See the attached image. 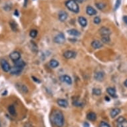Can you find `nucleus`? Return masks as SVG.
I'll return each mask as SVG.
<instances>
[{
  "mask_svg": "<svg viewBox=\"0 0 127 127\" xmlns=\"http://www.w3.org/2000/svg\"><path fill=\"white\" fill-rule=\"evenodd\" d=\"M96 6H97V8L99 9H103L104 7H105V5H104V3H97V4H96Z\"/></svg>",
  "mask_w": 127,
  "mask_h": 127,
  "instance_id": "nucleus-30",
  "label": "nucleus"
},
{
  "mask_svg": "<svg viewBox=\"0 0 127 127\" xmlns=\"http://www.w3.org/2000/svg\"><path fill=\"white\" fill-rule=\"evenodd\" d=\"M124 85H125V86H126V87H127V79L125 81V83H124Z\"/></svg>",
  "mask_w": 127,
  "mask_h": 127,
  "instance_id": "nucleus-39",
  "label": "nucleus"
},
{
  "mask_svg": "<svg viewBox=\"0 0 127 127\" xmlns=\"http://www.w3.org/2000/svg\"><path fill=\"white\" fill-rule=\"evenodd\" d=\"M8 110H9V112L10 113V114H11V115H15V109L13 105H10L9 107H8Z\"/></svg>",
  "mask_w": 127,
  "mask_h": 127,
  "instance_id": "nucleus-26",
  "label": "nucleus"
},
{
  "mask_svg": "<svg viewBox=\"0 0 127 127\" xmlns=\"http://www.w3.org/2000/svg\"><path fill=\"white\" fill-rule=\"evenodd\" d=\"M78 21L80 23V25L83 27H85L87 25V21H86V18L84 17H79L78 18Z\"/></svg>",
  "mask_w": 127,
  "mask_h": 127,
  "instance_id": "nucleus-17",
  "label": "nucleus"
},
{
  "mask_svg": "<svg viewBox=\"0 0 127 127\" xmlns=\"http://www.w3.org/2000/svg\"><path fill=\"white\" fill-rule=\"evenodd\" d=\"M59 63L58 61L55 60V59H52L49 62V65L51 68H56L59 66Z\"/></svg>",
  "mask_w": 127,
  "mask_h": 127,
  "instance_id": "nucleus-21",
  "label": "nucleus"
},
{
  "mask_svg": "<svg viewBox=\"0 0 127 127\" xmlns=\"http://www.w3.org/2000/svg\"><path fill=\"white\" fill-rule=\"evenodd\" d=\"M51 120L57 127H63L64 125V115L61 110H55L51 114Z\"/></svg>",
  "mask_w": 127,
  "mask_h": 127,
  "instance_id": "nucleus-1",
  "label": "nucleus"
},
{
  "mask_svg": "<svg viewBox=\"0 0 127 127\" xmlns=\"http://www.w3.org/2000/svg\"><path fill=\"white\" fill-rule=\"evenodd\" d=\"M91 46L93 47L94 49H100L103 46V44L102 42L101 41H98V40H95V41H93L91 43Z\"/></svg>",
  "mask_w": 127,
  "mask_h": 127,
  "instance_id": "nucleus-12",
  "label": "nucleus"
},
{
  "mask_svg": "<svg viewBox=\"0 0 127 127\" xmlns=\"http://www.w3.org/2000/svg\"><path fill=\"white\" fill-rule=\"evenodd\" d=\"M86 118L89 120H91V121H94L95 120L97 119V114H95L94 112H89V114H87L86 116Z\"/></svg>",
  "mask_w": 127,
  "mask_h": 127,
  "instance_id": "nucleus-19",
  "label": "nucleus"
},
{
  "mask_svg": "<svg viewBox=\"0 0 127 127\" xmlns=\"http://www.w3.org/2000/svg\"><path fill=\"white\" fill-rule=\"evenodd\" d=\"M84 127H90V125H89V124L88 122H85Z\"/></svg>",
  "mask_w": 127,
  "mask_h": 127,
  "instance_id": "nucleus-35",
  "label": "nucleus"
},
{
  "mask_svg": "<svg viewBox=\"0 0 127 127\" xmlns=\"http://www.w3.org/2000/svg\"><path fill=\"white\" fill-rule=\"evenodd\" d=\"M86 12L89 15H94L97 14V11L92 6H87L86 8Z\"/></svg>",
  "mask_w": 127,
  "mask_h": 127,
  "instance_id": "nucleus-13",
  "label": "nucleus"
},
{
  "mask_svg": "<svg viewBox=\"0 0 127 127\" xmlns=\"http://www.w3.org/2000/svg\"><path fill=\"white\" fill-rule=\"evenodd\" d=\"M110 41L109 36H102V42L105 43H109Z\"/></svg>",
  "mask_w": 127,
  "mask_h": 127,
  "instance_id": "nucleus-28",
  "label": "nucleus"
},
{
  "mask_svg": "<svg viewBox=\"0 0 127 127\" xmlns=\"http://www.w3.org/2000/svg\"><path fill=\"white\" fill-rule=\"evenodd\" d=\"M73 104L75 107H81L83 106V102L81 101H79V100H74L73 102Z\"/></svg>",
  "mask_w": 127,
  "mask_h": 127,
  "instance_id": "nucleus-25",
  "label": "nucleus"
},
{
  "mask_svg": "<svg viewBox=\"0 0 127 127\" xmlns=\"http://www.w3.org/2000/svg\"><path fill=\"white\" fill-rule=\"evenodd\" d=\"M16 87L17 88V89L19 91L26 93L28 92V89L27 88V86L25 85H24L23 84H17L16 85Z\"/></svg>",
  "mask_w": 127,
  "mask_h": 127,
  "instance_id": "nucleus-14",
  "label": "nucleus"
},
{
  "mask_svg": "<svg viewBox=\"0 0 127 127\" xmlns=\"http://www.w3.org/2000/svg\"><path fill=\"white\" fill-rule=\"evenodd\" d=\"M107 91L108 93V94H109L110 96H111L112 97H117V94H116V91H115V89L114 88H112V87H109V88H107Z\"/></svg>",
  "mask_w": 127,
  "mask_h": 127,
  "instance_id": "nucleus-18",
  "label": "nucleus"
},
{
  "mask_svg": "<svg viewBox=\"0 0 127 127\" xmlns=\"http://www.w3.org/2000/svg\"><path fill=\"white\" fill-rule=\"evenodd\" d=\"M65 5L67 9H69L72 12L78 13L79 11V5L75 0H68L65 3Z\"/></svg>",
  "mask_w": 127,
  "mask_h": 127,
  "instance_id": "nucleus-2",
  "label": "nucleus"
},
{
  "mask_svg": "<svg viewBox=\"0 0 127 127\" xmlns=\"http://www.w3.org/2000/svg\"><path fill=\"white\" fill-rule=\"evenodd\" d=\"M0 63H1V68H2L3 71H5V72H8V71H10V65H9L8 61H5V59L1 60Z\"/></svg>",
  "mask_w": 127,
  "mask_h": 127,
  "instance_id": "nucleus-4",
  "label": "nucleus"
},
{
  "mask_svg": "<svg viewBox=\"0 0 127 127\" xmlns=\"http://www.w3.org/2000/svg\"><path fill=\"white\" fill-rule=\"evenodd\" d=\"M116 127H127V120L126 119L120 122H116Z\"/></svg>",
  "mask_w": 127,
  "mask_h": 127,
  "instance_id": "nucleus-23",
  "label": "nucleus"
},
{
  "mask_svg": "<svg viewBox=\"0 0 127 127\" xmlns=\"http://www.w3.org/2000/svg\"><path fill=\"white\" fill-rule=\"evenodd\" d=\"M23 68L21 67H19L14 66L12 68H11L10 69V74L11 75H17L19 74H20L22 71H23Z\"/></svg>",
  "mask_w": 127,
  "mask_h": 127,
  "instance_id": "nucleus-6",
  "label": "nucleus"
},
{
  "mask_svg": "<svg viewBox=\"0 0 127 127\" xmlns=\"http://www.w3.org/2000/svg\"><path fill=\"white\" fill-rule=\"evenodd\" d=\"M123 21H124V22L125 23H127V16H124L123 17Z\"/></svg>",
  "mask_w": 127,
  "mask_h": 127,
  "instance_id": "nucleus-34",
  "label": "nucleus"
},
{
  "mask_svg": "<svg viewBox=\"0 0 127 127\" xmlns=\"http://www.w3.org/2000/svg\"><path fill=\"white\" fill-rule=\"evenodd\" d=\"M9 24H10V27L11 28V29H12L13 31H17V23H15L14 21L12 20L11 21Z\"/></svg>",
  "mask_w": 127,
  "mask_h": 127,
  "instance_id": "nucleus-24",
  "label": "nucleus"
},
{
  "mask_svg": "<svg viewBox=\"0 0 127 127\" xmlns=\"http://www.w3.org/2000/svg\"><path fill=\"white\" fill-rule=\"evenodd\" d=\"M75 1L76 2L82 3V2H83V1H84V0H75Z\"/></svg>",
  "mask_w": 127,
  "mask_h": 127,
  "instance_id": "nucleus-38",
  "label": "nucleus"
},
{
  "mask_svg": "<svg viewBox=\"0 0 127 127\" xmlns=\"http://www.w3.org/2000/svg\"><path fill=\"white\" fill-rule=\"evenodd\" d=\"M67 33H69V35L73 36H79L81 35V33L79 32V31L76 30V29H69V30L67 31Z\"/></svg>",
  "mask_w": 127,
  "mask_h": 127,
  "instance_id": "nucleus-20",
  "label": "nucleus"
},
{
  "mask_svg": "<svg viewBox=\"0 0 127 127\" xmlns=\"http://www.w3.org/2000/svg\"><path fill=\"white\" fill-rule=\"evenodd\" d=\"M93 21H94V23L95 24H99V23H101V19L99 17H95L94 18V19H93Z\"/></svg>",
  "mask_w": 127,
  "mask_h": 127,
  "instance_id": "nucleus-33",
  "label": "nucleus"
},
{
  "mask_svg": "<svg viewBox=\"0 0 127 127\" xmlns=\"http://www.w3.org/2000/svg\"><path fill=\"white\" fill-rule=\"evenodd\" d=\"M94 79L96 81H102L104 79V74L102 71H99V72H97L96 73L94 74Z\"/></svg>",
  "mask_w": 127,
  "mask_h": 127,
  "instance_id": "nucleus-9",
  "label": "nucleus"
},
{
  "mask_svg": "<svg viewBox=\"0 0 127 127\" xmlns=\"http://www.w3.org/2000/svg\"><path fill=\"white\" fill-rule=\"evenodd\" d=\"M53 41L55 43H58V44H62L65 41V37L63 33H59L57 34L53 39Z\"/></svg>",
  "mask_w": 127,
  "mask_h": 127,
  "instance_id": "nucleus-3",
  "label": "nucleus"
},
{
  "mask_svg": "<svg viewBox=\"0 0 127 127\" xmlns=\"http://www.w3.org/2000/svg\"><path fill=\"white\" fill-rule=\"evenodd\" d=\"M32 78H33V80H34V81H35V82H37V83H40V81H39L37 79H36L35 77H34V76H32Z\"/></svg>",
  "mask_w": 127,
  "mask_h": 127,
  "instance_id": "nucleus-36",
  "label": "nucleus"
},
{
  "mask_svg": "<svg viewBox=\"0 0 127 127\" xmlns=\"http://www.w3.org/2000/svg\"><path fill=\"white\" fill-rule=\"evenodd\" d=\"M120 3H121V0H117L116 3H115V6H114V9L115 10H117V9L119 8Z\"/></svg>",
  "mask_w": 127,
  "mask_h": 127,
  "instance_id": "nucleus-32",
  "label": "nucleus"
},
{
  "mask_svg": "<svg viewBox=\"0 0 127 127\" xmlns=\"http://www.w3.org/2000/svg\"><path fill=\"white\" fill-rule=\"evenodd\" d=\"M99 33L102 36H109L111 33V31L110 29L106 27H102L99 29Z\"/></svg>",
  "mask_w": 127,
  "mask_h": 127,
  "instance_id": "nucleus-5",
  "label": "nucleus"
},
{
  "mask_svg": "<svg viewBox=\"0 0 127 127\" xmlns=\"http://www.w3.org/2000/svg\"><path fill=\"white\" fill-rule=\"evenodd\" d=\"M63 56L67 59L75 58L76 57V53L73 51H67L63 53Z\"/></svg>",
  "mask_w": 127,
  "mask_h": 127,
  "instance_id": "nucleus-8",
  "label": "nucleus"
},
{
  "mask_svg": "<svg viewBox=\"0 0 127 127\" xmlns=\"http://www.w3.org/2000/svg\"><path fill=\"white\" fill-rule=\"evenodd\" d=\"M120 112V109L119 108H114L113 109L111 110L110 111V117L112 118H115V117L118 116Z\"/></svg>",
  "mask_w": 127,
  "mask_h": 127,
  "instance_id": "nucleus-16",
  "label": "nucleus"
},
{
  "mask_svg": "<svg viewBox=\"0 0 127 127\" xmlns=\"http://www.w3.org/2000/svg\"><path fill=\"white\" fill-rule=\"evenodd\" d=\"M25 65V62L23 61V60H18V61H15V66L19 67H21V68H23Z\"/></svg>",
  "mask_w": 127,
  "mask_h": 127,
  "instance_id": "nucleus-22",
  "label": "nucleus"
},
{
  "mask_svg": "<svg viewBox=\"0 0 127 127\" xmlns=\"http://www.w3.org/2000/svg\"><path fill=\"white\" fill-rule=\"evenodd\" d=\"M68 17V14L65 11H61L59 13V19L61 21H65Z\"/></svg>",
  "mask_w": 127,
  "mask_h": 127,
  "instance_id": "nucleus-11",
  "label": "nucleus"
},
{
  "mask_svg": "<svg viewBox=\"0 0 127 127\" xmlns=\"http://www.w3.org/2000/svg\"><path fill=\"white\" fill-rule=\"evenodd\" d=\"M93 94L96 95V96H99L101 94V90L100 89H97V88H94L93 89Z\"/></svg>",
  "mask_w": 127,
  "mask_h": 127,
  "instance_id": "nucleus-27",
  "label": "nucleus"
},
{
  "mask_svg": "<svg viewBox=\"0 0 127 127\" xmlns=\"http://www.w3.org/2000/svg\"><path fill=\"white\" fill-rule=\"evenodd\" d=\"M57 104L61 107H63V108H67L68 107V102L65 99H59L57 100Z\"/></svg>",
  "mask_w": 127,
  "mask_h": 127,
  "instance_id": "nucleus-15",
  "label": "nucleus"
},
{
  "mask_svg": "<svg viewBox=\"0 0 127 127\" xmlns=\"http://www.w3.org/2000/svg\"><path fill=\"white\" fill-rule=\"evenodd\" d=\"M105 99H107V101H110V99H109V98H108V97H105Z\"/></svg>",
  "mask_w": 127,
  "mask_h": 127,
  "instance_id": "nucleus-40",
  "label": "nucleus"
},
{
  "mask_svg": "<svg viewBox=\"0 0 127 127\" xmlns=\"http://www.w3.org/2000/svg\"><path fill=\"white\" fill-rule=\"evenodd\" d=\"M14 14H15L16 16H19V13H18V11L17 10H15V12H14Z\"/></svg>",
  "mask_w": 127,
  "mask_h": 127,
  "instance_id": "nucleus-37",
  "label": "nucleus"
},
{
  "mask_svg": "<svg viewBox=\"0 0 127 127\" xmlns=\"http://www.w3.org/2000/svg\"><path fill=\"white\" fill-rule=\"evenodd\" d=\"M0 127H1V122H0Z\"/></svg>",
  "mask_w": 127,
  "mask_h": 127,
  "instance_id": "nucleus-41",
  "label": "nucleus"
},
{
  "mask_svg": "<svg viewBox=\"0 0 127 127\" xmlns=\"http://www.w3.org/2000/svg\"><path fill=\"white\" fill-rule=\"evenodd\" d=\"M9 57H10L12 61L15 62V61H17L20 59L21 55L17 51H13V52H12V53L9 55Z\"/></svg>",
  "mask_w": 127,
  "mask_h": 127,
  "instance_id": "nucleus-7",
  "label": "nucleus"
},
{
  "mask_svg": "<svg viewBox=\"0 0 127 127\" xmlns=\"http://www.w3.org/2000/svg\"><path fill=\"white\" fill-rule=\"evenodd\" d=\"M60 80L62 82H64V83H67V85L72 84V79L68 75H63V76H60Z\"/></svg>",
  "mask_w": 127,
  "mask_h": 127,
  "instance_id": "nucleus-10",
  "label": "nucleus"
},
{
  "mask_svg": "<svg viewBox=\"0 0 127 127\" xmlns=\"http://www.w3.org/2000/svg\"><path fill=\"white\" fill-rule=\"evenodd\" d=\"M29 35H30L31 37L32 38H35L36 36L37 35V31L35 30V29H33L30 31L29 33Z\"/></svg>",
  "mask_w": 127,
  "mask_h": 127,
  "instance_id": "nucleus-29",
  "label": "nucleus"
},
{
  "mask_svg": "<svg viewBox=\"0 0 127 127\" xmlns=\"http://www.w3.org/2000/svg\"><path fill=\"white\" fill-rule=\"evenodd\" d=\"M99 127H110V125L106 122H104V121H102L100 123V125H99Z\"/></svg>",
  "mask_w": 127,
  "mask_h": 127,
  "instance_id": "nucleus-31",
  "label": "nucleus"
}]
</instances>
